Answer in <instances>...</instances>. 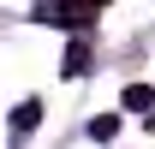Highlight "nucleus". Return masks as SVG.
I'll return each mask as SVG.
<instances>
[{
  "instance_id": "39448f33",
  "label": "nucleus",
  "mask_w": 155,
  "mask_h": 149,
  "mask_svg": "<svg viewBox=\"0 0 155 149\" xmlns=\"http://www.w3.org/2000/svg\"><path fill=\"white\" fill-rule=\"evenodd\" d=\"M90 137H96V143H114V137H119V113H101V119H90Z\"/></svg>"
},
{
  "instance_id": "7ed1b4c3",
  "label": "nucleus",
  "mask_w": 155,
  "mask_h": 149,
  "mask_svg": "<svg viewBox=\"0 0 155 149\" xmlns=\"http://www.w3.org/2000/svg\"><path fill=\"white\" fill-rule=\"evenodd\" d=\"M90 72V36H72V48H66V78H84Z\"/></svg>"
},
{
  "instance_id": "423d86ee",
  "label": "nucleus",
  "mask_w": 155,
  "mask_h": 149,
  "mask_svg": "<svg viewBox=\"0 0 155 149\" xmlns=\"http://www.w3.org/2000/svg\"><path fill=\"white\" fill-rule=\"evenodd\" d=\"M90 6H107V0H90Z\"/></svg>"
},
{
  "instance_id": "f03ea898",
  "label": "nucleus",
  "mask_w": 155,
  "mask_h": 149,
  "mask_svg": "<svg viewBox=\"0 0 155 149\" xmlns=\"http://www.w3.org/2000/svg\"><path fill=\"white\" fill-rule=\"evenodd\" d=\"M119 108L137 113L143 125H155V90H149V84H125V90H119Z\"/></svg>"
},
{
  "instance_id": "f257e3e1",
  "label": "nucleus",
  "mask_w": 155,
  "mask_h": 149,
  "mask_svg": "<svg viewBox=\"0 0 155 149\" xmlns=\"http://www.w3.org/2000/svg\"><path fill=\"white\" fill-rule=\"evenodd\" d=\"M30 18H36V24H54V30H72V36H84V30L96 24V6H90V0H42Z\"/></svg>"
},
{
  "instance_id": "20e7f679",
  "label": "nucleus",
  "mask_w": 155,
  "mask_h": 149,
  "mask_svg": "<svg viewBox=\"0 0 155 149\" xmlns=\"http://www.w3.org/2000/svg\"><path fill=\"white\" fill-rule=\"evenodd\" d=\"M36 119H42V101H36V95H24L18 108H12V131L24 137V131H36Z\"/></svg>"
}]
</instances>
